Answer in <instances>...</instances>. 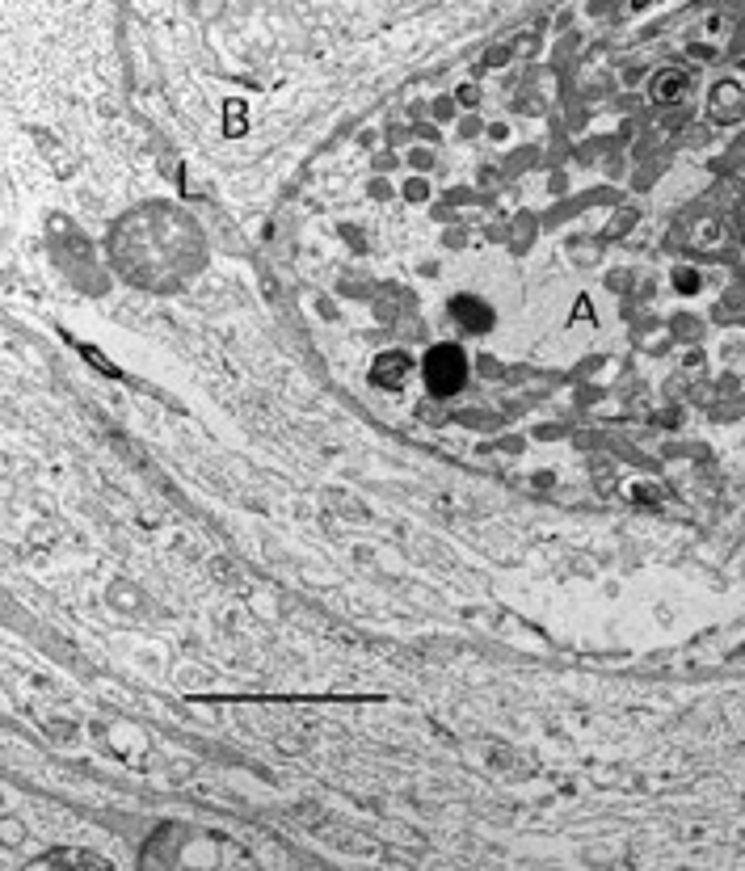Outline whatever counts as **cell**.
<instances>
[{
  "mask_svg": "<svg viewBox=\"0 0 745 871\" xmlns=\"http://www.w3.org/2000/svg\"><path fill=\"white\" fill-rule=\"evenodd\" d=\"M451 312H455L459 324H468V329H489V312H485V303L472 299V295H459Z\"/></svg>",
  "mask_w": 745,
  "mask_h": 871,
  "instance_id": "7a4b0ae2",
  "label": "cell"
},
{
  "mask_svg": "<svg viewBox=\"0 0 745 871\" xmlns=\"http://www.w3.org/2000/svg\"><path fill=\"white\" fill-rule=\"evenodd\" d=\"M463 375H468V362H463V354L455 346H438L426 354V383L430 392L438 396H451L463 388Z\"/></svg>",
  "mask_w": 745,
  "mask_h": 871,
  "instance_id": "6da1fadb",
  "label": "cell"
}]
</instances>
